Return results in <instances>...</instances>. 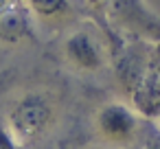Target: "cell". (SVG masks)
Listing matches in <instances>:
<instances>
[{"mask_svg": "<svg viewBox=\"0 0 160 149\" xmlns=\"http://www.w3.org/2000/svg\"><path fill=\"white\" fill-rule=\"evenodd\" d=\"M136 149H160V132L153 127V123H151V127H149V134L145 136V140H142Z\"/></svg>", "mask_w": 160, "mask_h": 149, "instance_id": "8", "label": "cell"}, {"mask_svg": "<svg viewBox=\"0 0 160 149\" xmlns=\"http://www.w3.org/2000/svg\"><path fill=\"white\" fill-rule=\"evenodd\" d=\"M38 22L24 0H0V46L20 48L38 42Z\"/></svg>", "mask_w": 160, "mask_h": 149, "instance_id": "5", "label": "cell"}, {"mask_svg": "<svg viewBox=\"0 0 160 149\" xmlns=\"http://www.w3.org/2000/svg\"><path fill=\"white\" fill-rule=\"evenodd\" d=\"M149 127L151 123L140 118L125 99H105L90 116L92 140L103 149H136Z\"/></svg>", "mask_w": 160, "mask_h": 149, "instance_id": "3", "label": "cell"}, {"mask_svg": "<svg viewBox=\"0 0 160 149\" xmlns=\"http://www.w3.org/2000/svg\"><path fill=\"white\" fill-rule=\"evenodd\" d=\"M0 127L13 149H38L62 127L66 116V94L53 83L13 86L2 97Z\"/></svg>", "mask_w": 160, "mask_h": 149, "instance_id": "1", "label": "cell"}, {"mask_svg": "<svg viewBox=\"0 0 160 149\" xmlns=\"http://www.w3.org/2000/svg\"><path fill=\"white\" fill-rule=\"evenodd\" d=\"M29 5L38 27H44L48 31L62 33L77 20L86 18V5L83 0H24Z\"/></svg>", "mask_w": 160, "mask_h": 149, "instance_id": "6", "label": "cell"}, {"mask_svg": "<svg viewBox=\"0 0 160 149\" xmlns=\"http://www.w3.org/2000/svg\"><path fill=\"white\" fill-rule=\"evenodd\" d=\"M94 20L116 37L160 44V16L147 0H108L103 13Z\"/></svg>", "mask_w": 160, "mask_h": 149, "instance_id": "4", "label": "cell"}, {"mask_svg": "<svg viewBox=\"0 0 160 149\" xmlns=\"http://www.w3.org/2000/svg\"><path fill=\"white\" fill-rule=\"evenodd\" d=\"M149 68H151V72L160 79V44H153V48H151V62H149Z\"/></svg>", "mask_w": 160, "mask_h": 149, "instance_id": "10", "label": "cell"}, {"mask_svg": "<svg viewBox=\"0 0 160 149\" xmlns=\"http://www.w3.org/2000/svg\"><path fill=\"white\" fill-rule=\"evenodd\" d=\"M13 86H16V70L0 68V99H2Z\"/></svg>", "mask_w": 160, "mask_h": 149, "instance_id": "7", "label": "cell"}, {"mask_svg": "<svg viewBox=\"0 0 160 149\" xmlns=\"http://www.w3.org/2000/svg\"><path fill=\"white\" fill-rule=\"evenodd\" d=\"M83 5H86V11H90L92 16L90 18H99L108 5V0H83Z\"/></svg>", "mask_w": 160, "mask_h": 149, "instance_id": "9", "label": "cell"}, {"mask_svg": "<svg viewBox=\"0 0 160 149\" xmlns=\"http://www.w3.org/2000/svg\"><path fill=\"white\" fill-rule=\"evenodd\" d=\"M57 62L79 77H101L112 68V35L94 18L86 16L57 37Z\"/></svg>", "mask_w": 160, "mask_h": 149, "instance_id": "2", "label": "cell"}, {"mask_svg": "<svg viewBox=\"0 0 160 149\" xmlns=\"http://www.w3.org/2000/svg\"><path fill=\"white\" fill-rule=\"evenodd\" d=\"M153 127H156V129H158V132H160V114H158V118H156V121H153Z\"/></svg>", "mask_w": 160, "mask_h": 149, "instance_id": "11", "label": "cell"}]
</instances>
